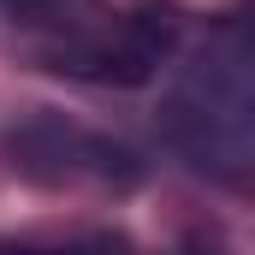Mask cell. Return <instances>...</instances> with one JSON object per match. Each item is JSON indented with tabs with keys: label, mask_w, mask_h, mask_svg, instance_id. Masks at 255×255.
Wrapping results in <instances>:
<instances>
[{
	"label": "cell",
	"mask_w": 255,
	"mask_h": 255,
	"mask_svg": "<svg viewBox=\"0 0 255 255\" xmlns=\"http://www.w3.org/2000/svg\"><path fill=\"white\" fill-rule=\"evenodd\" d=\"M54 255H125L113 238H89V244H71V250H54Z\"/></svg>",
	"instance_id": "obj_1"
}]
</instances>
